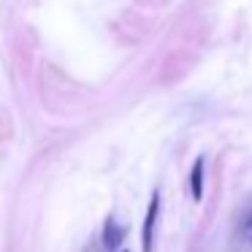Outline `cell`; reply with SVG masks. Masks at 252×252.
I'll return each mask as SVG.
<instances>
[{"mask_svg":"<svg viewBox=\"0 0 252 252\" xmlns=\"http://www.w3.org/2000/svg\"><path fill=\"white\" fill-rule=\"evenodd\" d=\"M122 241H125V225H120L114 217H109L103 225V247L106 250H117Z\"/></svg>","mask_w":252,"mask_h":252,"instance_id":"7a4b0ae2","label":"cell"},{"mask_svg":"<svg viewBox=\"0 0 252 252\" xmlns=\"http://www.w3.org/2000/svg\"><path fill=\"white\" fill-rule=\"evenodd\" d=\"M158 212H160V192H152V198H149V209H147V217H144V228H141V250L144 252H152Z\"/></svg>","mask_w":252,"mask_h":252,"instance_id":"6da1fadb","label":"cell"},{"mask_svg":"<svg viewBox=\"0 0 252 252\" xmlns=\"http://www.w3.org/2000/svg\"><path fill=\"white\" fill-rule=\"evenodd\" d=\"M203 158H198L195 163H192V171H190V192L195 201H201L203 198Z\"/></svg>","mask_w":252,"mask_h":252,"instance_id":"3957f363","label":"cell"},{"mask_svg":"<svg viewBox=\"0 0 252 252\" xmlns=\"http://www.w3.org/2000/svg\"><path fill=\"white\" fill-rule=\"evenodd\" d=\"M247 228H252V212H250V217H247Z\"/></svg>","mask_w":252,"mask_h":252,"instance_id":"277c9868","label":"cell"}]
</instances>
